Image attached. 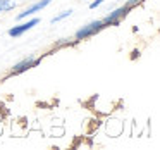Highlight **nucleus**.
Returning <instances> with one entry per match:
<instances>
[{"label": "nucleus", "instance_id": "1", "mask_svg": "<svg viewBox=\"0 0 160 150\" xmlns=\"http://www.w3.org/2000/svg\"><path fill=\"white\" fill-rule=\"evenodd\" d=\"M103 28H105V23L102 21V19L100 21H93V23H90V24L83 26L81 29H78L76 31V40H84V38H88V36H93L95 33H98Z\"/></svg>", "mask_w": 160, "mask_h": 150}, {"label": "nucleus", "instance_id": "2", "mask_svg": "<svg viewBox=\"0 0 160 150\" xmlns=\"http://www.w3.org/2000/svg\"><path fill=\"white\" fill-rule=\"evenodd\" d=\"M129 11H131V7H128V5H126V7H119L117 11L110 12V14H108L105 19H102V21L105 23V26H108V24H119V21H121L122 18H126Z\"/></svg>", "mask_w": 160, "mask_h": 150}, {"label": "nucleus", "instance_id": "3", "mask_svg": "<svg viewBox=\"0 0 160 150\" xmlns=\"http://www.w3.org/2000/svg\"><path fill=\"white\" fill-rule=\"evenodd\" d=\"M40 62H42V59H33V57H28V59H24V60H21V62L16 64L14 69L11 71V74H21V73H24V71L31 69V67L38 66Z\"/></svg>", "mask_w": 160, "mask_h": 150}, {"label": "nucleus", "instance_id": "4", "mask_svg": "<svg viewBox=\"0 0 160 150\" xmlns=\"http://www.w3.org/2000/svg\"><path fill=\"white\" fill-rule=\"evenodd\" d=\"M40 23V19H31V21H28V23H24V24H19V26H14V28H11L9 29V35L11 36H14V38H18V36H21L22 33H26L28 29H31L33 26H36Z\"/></svg>", "mask_w": 160, "mask_h": 150}, {"label": "nucleus", "instance_id": "5", "mask_svg": "<svg viewBox=\"0 0 160 150\" xmlns=\"http://www.w3.org/2000/svg\"><path fill=\"white\" fill-rule=\"evenodd\" d=\"M50 2H52V0H40V2H36V4H33L31 7H28V9H24L22 12H19V14H18V19H24V18H28V16L35 14V12L42 11V9H45L47 5L50 4Z\"/></svg>", "mask_w": 160, "mask_h": 150}, {"label": "nucleus", "instance_id": "6", "mask_svg": "<svg viewBox=\"0 0 160 150\" xmlns=\"http://www.w3.org/2000/svg\"><path fill=\"white\" fill-rule=\"evenodd\" d=\"M14 7H16V2H12V0H0V12L12 11Z\"/></svg>", "mask_w": 160, "mask_h": 150}, {"label": "nucleus", "instance_id": "7", "mask_svg": "<svg viewBox=\"0 0 160 150\" xmlns=\"http://www.w3.org/2000/svg\"><path fill=\"white\" fill-rule=\"evenodd\" d=\"M72 14V11H64V12H60L59 16H55V18H52V23H59V21H62V19H66V18H69V16Z\"/></svg>", "mask_w": 160, "mask_h": 150}, {"label": "nucleus", "instance_id": "8", "mask_svg": "<svg viewBox=\"0 0 160 150\" xmlns=\"http://www.w3.org/2000/svg\"><path fill=\"white\" fill-rule=\"evenodd\" d=\"M102 4H103V0H95V2L90 4V9H97L98 5H102Z\"/></svg>", "mask_w": 160, "mask_h": 150}, {"label": "nucleus", "instance_id": "9", "mask_svg": "<svg viewBox=\"0 0 160 150\" xmlns=\"http://www.w3.org/2000/svg\"><path fill=\"white\" fill-rule=\"evenodd\" d=\"M139 2H143V0H128V4H126V5H128V7H134V5L136 4H139Z\"/></svg>", "mask_w": 160, "mask_h": 150}]
</instances>
